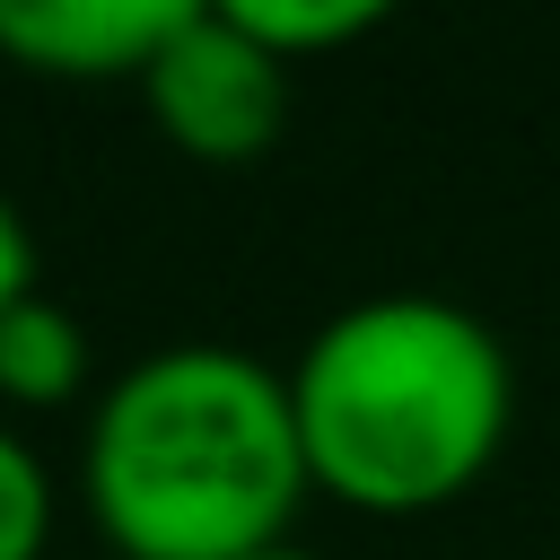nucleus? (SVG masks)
I'll return each instance as SVG.
<instances>
[{"label": "nucleus", "mask_w": 560, "mask_h": 560, "mask_svg": "<svg viewBox=\"0 0 560 560\" xmlns=\"http://www.w3.org/2000/svg\"><path fill=\"white\" fill-rule=\"evenodd\" d=\"M44 542H52V472L0 420V560H44Z\"/></svg>", "instance_id": "obj_7"}, {"label": "nucleus", "mask_w": 560, "mask_h": 560, "mask_svg": "<svg viewBox=\"0 0 560 560\" xmlns=\"http://www.w3.org/2000/svg\"><path fill=\"white\" fill-rule=\"evenodd\" d=\"M88 368H96L88 324H79L61 298L26 289L18 306H0V402H18V411H61V402L88 394Z\"/></svg>", "instance_id": "obj_5"}, {"label": "nucleus", "mask_w": 560, "mask_h": 560, "mask_svg": "<svg viewBox=\"0 0 560 560\" xmlns=\"http://www.w3.org/2000/svg\"><path fill=\"white\" fill-rule=\"evenodd\" d=\"M140 105L149 122L201 158V166H245L280 140L289 122V61H271L219 0H192V18L158 44V61L140 70Z\"/></svg>", "instance_id": "obj_3"}, {"label": "nucleus", "mask_w": 560, "mask_h": 560, "mask_svg": "<svg viewBox=\"0 0 560 560\" xmlns=\"http://www.w3.org/2000/svg\"><path fill=\"white\" fill-rule=\"evenodd\" d=\"M254 560H315L306 542H271V551H254Z\"/></svg>", "instance_id": "obj_9"}, {"label": "nucleus", "mask_w": 560, "mask_h": 560, "mask_svg": "<svg viewBox=\"0 0 560 560\" xmlns=\"http://www.w3.org/2000/svg\"><path fill=\"white\" fill-rule=\"evenodd\" d=\"M192 18V0H0V52L44 79H131Z\"/></svg>", "instance_id": "obj_4"}, {"label": "nucleus", "mask_w": 560, "mask_h": 560, "mask_svg": "<svg viewBox=\"0 0 560 560\" xmlns=\"http://www.w3.org/2000/svg\"><path fill=\"white\" fill-rule=\"evenodd\" d=\"M280 376L306 481L359 516L455 508L499 464L516 420L508 341L429 289H385L324 315Z\"/></svg>", "instance_id": "obj_2"}, {"label": "nucleus", "mask_w": 560, "mask_h": 560, "mask_svg": "<svg viewBox=\"0 0 560 560\" xmlns=\"http://www.w3.org/2000/svg\"><path fill=\"white\" fill-rule=\"evenodd\" d=\"M26 289H44V280H35V228H26L18 201L0 192V306H18Z\"/></svg>", "instance_id": "obj_8"}, {"label": "nucleus", "mask_w": 560, "mask_h": 560, "mask_svg": "<svg viewBox=\"0 0 560 560\" xmlns=\"http://www.w3.org/2000/svg\"><path fill=\"white\" fill-rule=\"evenodd\" d=\"M306 490L289 376L228 341L131 359L79 438V499L122 560H254Z\"/></svg>", "instance_id": "obj_1"}, {"label": "nucleus", "mask_w": 560, "mask_h": 560, "mask_svg": "<svg viewBox=\"0 0 560 560\" xmlns=\"http://www.w3.org/2000/svg\"><path fill=\"white\" fill-rule=\"evenodd\" d=\"M271 61H306V52H332V44H359L385 26V0H219Z\"/></svg>", "instance_id": "obj_6"}]
</instances>
